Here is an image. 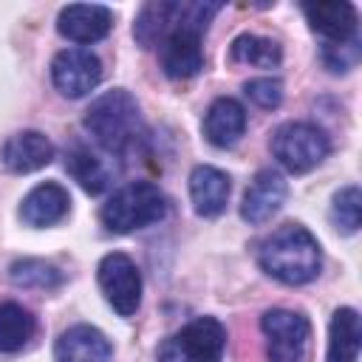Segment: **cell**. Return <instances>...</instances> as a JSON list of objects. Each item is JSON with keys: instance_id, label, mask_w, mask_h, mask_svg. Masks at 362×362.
<instances>
[{"instance_id": "obj_1", "label": "cell", "mask_w": 362, "mask_h": 362, "mask_svg": "<svg viewBox=\"0 0 362 362\" xmlns=\"http://www.w3.org/2000/svg\"><path fill=\"white\" fill-rule=\"evenodd\" d=\"M257 263L274 280L288 283V286H303V283H311L320 274L322 255H320L317 238L305 226L286 223V226L274 229L260 243Z\"/></svg>"}, {"instance_id": "obj_2", "label": "cell", "mask_w": 362, "mask_h": 362, "mask_svg": "<svg viewBox=\"0 0 362 362\" xmlns=\"http://www.w3.org/2000/svg\"><path fill=\"white\" fill-rule=\"evenodd\" d=\"M139 105L124 88H113L85 110V130L105 153H124L139 136Z\"/></svg>"}, {"instance_id": "obj_3", "label": "cell", "mask_w": 362, "mask_h": 362, "mask_svg": "<svg viewBox=\"0 0 362 362\" xmlns=\"http://www.w3.org/2000/svg\"><path fill=\"white\" fill-rule=\"evenodd\" d=\"M164 215H167V198L150 181H133L122 187L102 206V223L116 235H127L150 223H158Z\"/></svg>"}, {"instance_id": "obj_4", "label": "cell", "mask_w": 362, "mask_h": 362, "mask_svg": "<svg viewBox=\"0 0 362 362\" xmlns=\"http://www.w3.org/2000/svg\"><path fill=\"white\" fill-rule=\"evenodd\" d=\"M223 348V325L215 317H198L161 342L158 362H221Z\"/></svg>"}, {"instance_id": "obj_5", "label": "cell", "mask_w": 362, "mask_h": 362, "mask_svg": "<svg viewBox=\"0 0 362 362\" xmlns=\"http://www.w3.org/2000/svg\"><path fill=\"white\" fill-rule=\"evenodd\" d=\"M331 150L325 130L311 122H286L272 136V153L288 173L314 170Z\"/></svg>"}, {"instance_id": "obj_6", "label": "cell", "mask_w": 362, "mask_h": 362, "mask_svg": "<svg viewBox=\"0 0 362 362\" xmlns=\"http://www.w3.org/2000/svg\"><path fill=\"white\" fill-rule=\"evenodd\" d=\"M260 328L269 342V362H303L311 325L300 311L272 308L263 314Z\"/></svg>"}, {"instance_id": "obj_7", "label": "cell", "mask_w": 362, "mask_h": 362, "mask_svg": "<svg viewBox=\"0 0 362 362\" xmlns=\"http://www.w3.org/2000/svg\"><path fill=\"white\" fill-rule=\"evenodd\" d=\"M96 277H99V288H102L105 300L113 305L116 314L130 317V314L139 311L141 274H139V266L127 255H122V252L105 255L99 269H96Z\"/></svg>"}, {"instance_id": "obj_8", "label": "cell", "mask_w": 362, "mask_h": 362, "mask_svg": "<svg viewBox=\"0 0 362 362\" xmlns=\"http://www.w3.org/2000/svg\"><path fill=\"white\" fill-rule=\"evenodd\" d=\"M51 79L62 96L79 99V96H88L99 85L102 62L96 54L85 48H65L51 62Z\"/></svg>"}, {"instance_id": "obj_9", "label": "cell", "mask_w": 362, "mask_h": 362, "mask_svg": "<svg viewBox=\"0 0 362 362\" xmlns=\"http://www.w3.org/2000/svg\"><path fill=\"white\" fill-rule=\"evenodd\" d=\"M286 195H288V184L280 173L274 170H260L252 184L246 187L243 192V201H240V218L249 221V223H266L283 204H286Z\"/></svg>"}, {"instance_id": "obj_10", "label": "cell", "mask_w": 362, "mask_h": 362, "mask_svg": "<svg viewBox=\"0 0 362 362\" xmlns=\"http://www.w3.org/2000/svg\"><path fill=\"white\" fill-rule=\"evenodd\" d=\"M113 25V14L107 6L99 3H71L59 11L57 28L71 42H96Z\"/></svg>"}, {"instance_id": "obj_11", "label": "cell", "mask_w": 362, "mask_h": 362, "mask_svg": "<svg viewBox=\"0 0 362 362\" xmlns=\"http://www.w3.org/2000/svg\"><path fill=\"white\" fill-rule=\"evenodd\" d=\"M229 175L218 167H209V164H198L192 173H189V198H192V206L201 218H215L226 209V201H229Z\"/></svg>"}, {"instance_id": "obj_12", "label": "cell", "mask_w": 362, "mask_h": 362, "mask_svg": "<svg viewBox=\"0 0 362 362\" xmlns=\"http://www.w3.org/2000/svg\"><path fill=\"white\" fill-rule=\"evenodd\" d=\"M57 362H107L110 359V342L107 337L93 325H71L59 334L54 345Z\"/></svg>"}, {"instance_id": "obj_13", "label": "cell", "mask_w": 362, "mask_h": 362, "mask_svg": "<svg viewBox=\"0 0 362 362\" xmlns=\"http://www.w3.org/2000/svg\"><path fill=\"white\" fill-rule=\"evenodd\" d=\"M0 158L11 173H34V170L51 164L54 144L40 130H23V133H14L11 139H6Z\"/></svg>"}, {"instance_id": "obj_14", "label": "cell", "mask_w": 362, "mask_h": 362, "mask_svg": "<svg viewBox=\"0 0 362 362\" xmlns=\"http://www.w3.org/2000/svg\"><path fill=\"white\" fill-rule=\"evenodd\" d=\"M303 14L320 37L328 42H351L356 40V8L351 3H311L303 6Z\"/></svg>"}, {"instance_id": "obj_15", "label": "cell", "mask_w": 362, "mask_h": 362, "mask_svg": "<svg viewBox=\"0 0 362 362\" xmlns=\"http://www.w3.org/2000/svg\"><path fill=\"white\" fill-rule=\"evenodd\" d=\"M68 206H71L68 189L54 184V181H45V184H37L23 198L20 218L28 226H51V223H57V221H62L68 215Z\"/></svg>"}, {"instance_id": "obj_16", "label": "cell", "mask_w": 362, "mask_h": 362, "mask_svg": "<svg viewBox=\"0 0 362 362\" xmlns=\"http://www.w3.org/2000/svg\"><path fill=\"white\" fill-rule=\"evenodd\" d=\"M246 130V110L238 99L221 96L209 105L204 116V136L215 147H232Z\"/></svg>"}, {"instance_id": "obj_17", "label": "cell", "mask_w": 362, "mask_h": 362, "mask_svg": "<svg viewBox=\"0 0 362 362\" xmlns=\"http://www.w3.org/2000/svg\"><path fill=\"white\" fill-rule=\"evenodd\" d=\"M362 345V325L354 308H337L328 328V356L325 362H356Z\"/></svg>"}, {"instance_id": "obj_18", "label": "cell", "mask_w": 362, "mask_h": 362, "mask_svg": "<svg viewBox=\"0 0 362 362\" xmlns=\"http://www.w3.org/2000/svg\"><path fill=\"white\" fill-rule=\"evenodd\" d=\"M65 170L90 195L105 192L107 184H110V170H107L105 158H99L96 153H90V147H85V144H71L65 150Z\"/></svg>"}, {"instance_id": "obj_19", "label": "cell", "mask_w": 362, "mask_h": 362, "mask_svg": "<svg viewBox=\"0 0 362 362\" xmlns=\"http://www.w3.org/2000/svg\"><path fill=\"white\" fill-rule=\"evenodd\" d=\"M229 57H232V62H240V65L277 68L280 59H283V51L274 40H266V37H257V34H240V37L232 40Z\"/></svg>"}, {"instance_id": "obj_20", "label": "cell", "mask_w": 362, "mask_h": 362, "mask_svg": "<svg viewBox=\"0 0 362 362\" xmlns=\"http://www.w3.org/2000/svg\"><path fill=\"white\" fill-rule=\"evenodd\" d=\"M34 334V317L17 303H0V351H20Z\"/></svg>"}, {"instance_id": "obj_21", "label": "cell", "mask_w": 362, "mask_h": 362, "mask_svg": "<svg viewBox=\"0 0 362 362\" xmlns=\"http://www.w3.org/2000/svg\"><path fill=\"white\" fill-rule=\"evenodd\" d=\"M8 274H11V280L17 286H25V288H54L62 280L59 269H54L45 260H34V257H25V260L11 263Z\"/></svg>"}, {"instance_id": "obj_22", "label": "cell", "mask_w": 362, "mask_h": 362, "mask_svg": "<svg viewBox=\"0 0 362 362\" xmlns=\"http://www.w3.org/2000/svg\"><path fill=\"white\" fill-rule=\"evenodd\" d=\"M331 218L337 223L339 232L354 235L362 223V192L359 187H342L334 195V206H331Z\"/></svg>"}, {"instance_id": "obj_23", "label": "cell", "mask_w": 362, "mask_h": 362, "mask_svg": "<svg viewBox=\"0 0 362 362\" xmlns=\"http://www.w3.org/2000/svg\"><path fill=\"white\" fill-rule=\"evenodd\" d=\"M243 93L263 110H272L283 102V82L280 79H272V76H257V79H249L243 85Z\"/></svg>"}, {"instance_id": "obj_24", "label": "cell", "mask_w": 362, "mask_h": 362, "mask_svg": "<svg viewBox=\"0 0 362 362\" xmlns=\"http://www.w3.org/2000/svg\"><path fill=\"white\" fill-rule=\"evenodd\" d=\"M359 59V42L351 40V42H325L322 48V62L331 68V71H348L354 68Z\"/></svg>"}]
</instances>
